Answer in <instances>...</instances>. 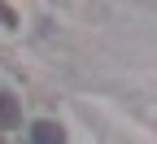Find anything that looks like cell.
Returning a JSON list of instances; mask_svg holds the SVG:
<instances>
[{
	"mask_svg": "<svg viewBox=\"0 0 157 144\" xmlns=\"http://www.w3.org/2000/svg\"><path fill=\"white\" fill-rule=\"evenodd\" d=\"M9 22H13V13H9L5 5H0V26H9Z\"/></svg>",
	"mask_w": 157,
	"mask_h": 144,
	"instance_id": "3957f363",
	"label": "cell"
},
{
	"mask_svg": "<svg viewBox=\"0 0 157 144\" xmlns=\"http://www.w3.org/2000/svg\"><path fill=\"white\" fill-rule=\"evenodd\" d=\"M31 144H66V131L57 122H35L31 127Z\"/></svg>",
	"mask_w": 157,
	"mask_h": 144,
	"instance_id": "6da1fadb",
	"label": "cell"
},
{
	"mask_svg": "<svg viewBox=\"0 0 157 144\" xmlns=\"http://www.w3.org/2000/svg\"><path fill=\"white\" fill-rule=\"evenodd\" d=\"M17 118H22V109H17V100H13L9 92H0V131L17 127Z\"/></svg>",
	"mask_w": 157,
	"mask_h": 144,
	"instance_id": "7a4b0ae2",
	"label": "cell"
}]
</instances>
